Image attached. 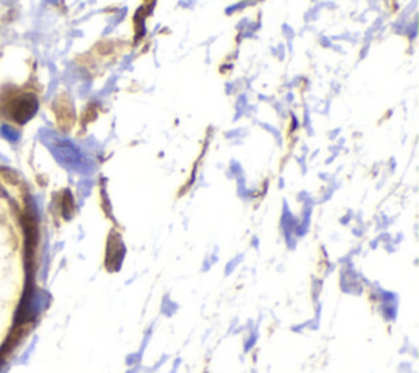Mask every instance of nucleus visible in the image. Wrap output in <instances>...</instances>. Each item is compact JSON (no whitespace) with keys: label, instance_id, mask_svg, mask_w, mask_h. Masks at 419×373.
Returning <instances> with one entry per match:
<instances>
[{"label":"nucleus","instance_id":"nucleus-1","mask_svg":"<svg viewBox=\"0 0 419 373\" xmlns=\"http://www.w3.org/2000/svg\"><path fill=\"white\" fill-rule=\"evenodd\" d=\"M4 105L5 115L9 118L15 120L17 123H26L35 115L38 100L33 93H18V95L7 98V103H4Z\"/></svg>","mask_w":419,"mask_h":373}]
</instances>
